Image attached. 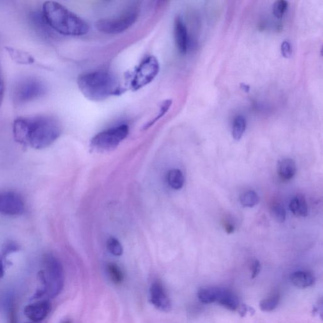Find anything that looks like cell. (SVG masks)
Wrapping results in <instances>:
<instances>
[{
	"label": "cell",
	"mask_w": 323,
	"mask_h": 323,
	"mask_svg": "<svg viewBox=\"0 0 323 323\" xmlns=\"http://www.w3.org/2000/svg\"><path fill=\"white\" fill-rule=\"evenodd\" d=\"M61 133L62 127L58 119L45 114L19 117L13 123L15 140L20 145L38 150L51 146Z\"/></svg>",
	"instance_id": "1"
},
{
	"label": "cell",
	"mask_w": 323,
	"mask_h": 323,
	"mask_svg": "<svg viewBox=\"0 0 323 323\" xmlns=\"http://www.w3.org/2000/svg\"><path fill=\"white\" fill-rule=\"evenodd\" d=\"M42 13L46 24L61 35L81 36L89 31L88 23L58 2H45Z\"/></svg>",
	"instance_id": "2"
},
{
	"label": "cell",
	"mask_w": 323,
	"mask_h": 323,
	"mask_svg": "<svg viewBox=\"0 0 323 323\" xmlns=\"http://www.w3.org/2000/svg\"><path fill=\"white\" fill-rule=\"evenodd\" d=\"M77 84L82 94L92 101H102L121 92L118 79L108 71L83 73L78 78Z\"/></svg>",
	"instance_id": "3"
},
{
	"label": "cell",
	"mask_w": 323,
	"mask_h": 323,
	"mask_svg": "<svg viewBox=\"0 0 323 323\" xmlns=\"http://www.w3.org/2000/svg\"><path fill=\"white\" fill-rule=\"evenodd\" d=\"M44 269L41 270L39 277L43 284L42 291L51 298L60 294L64 286L63 266L58 258L51 254H47L43 259Z\"/></svg>",
	"instance_id": "4"
},
{
	"label": "cell",
	"mask_w": 323,
	"mask_h": 323,
	"mask_svg": "<svg viewBox=\"0 0 323 323\" xmlns=\"http://www.w3.org/2000/svg\"><path fill=\"white\" fill-rule=\"evenodd\" d=\"M138 16V8L135 6L128 8L118 17L102 18L97 20L95 27L100 33L116 35L130 29L137 21Z\"/></svg>",
	"instance_id": "5"
},
{
	"label": "cell",
	"mask_w": 323,
	"mask_h": 323,
	"mask_svg": "<svg viewBox=\"0 0 323 323\" xmlns=\"http://www.w3.org/2000/svg\"><path fill=\"white\" fill-rule=\"evenodd\" d=\"M129 130V127L126 124L105 130L93 137L92 147L99 151L113 150L127 138Z\"/></svg>",
	"instance_id": "6"
},
{
	"label": "cell",
	"mask_w": 323,
	"mask_h": 323,
	"mask_svg": "<svg viewBox=\"0 0 323 323\" xmlns=\"http://www.w3.org/2000/svg\"><path fill=\"white\" fill-rule=\"evenodd\" d=\"M160 64L154 56L145 57L137 66L133 75L130 86L132 90L138 91L147 86L159 74Z\"/></svg>",
	"instance_id": "7"
},
{
	"label": "cell",
	"mask_w": 323,
	"mask_h": 323,
	"mask_svg": "<svg viewBox=\"0 0 323 323\" xmlns=\"http://www.w3.org/2000/svg\"><path fill=\"white\" fill-rule=\"evenodd\" d=\"M46 91V89L45 85L40 80L27 79L20 82L16 86L14 97L16 101L25 103L45 95Z\"/></svg>",
	"instance_id": "8"
},
{
	"label": "cell",
	"mask_w": 323,
	"mask_h": 323,
	"mask_svg": "<svg viewBox=\"0 0 323 323\" xmlns=\"http://www.w3.org/2000/svg\"><path fill=\"white\" fill-rule=\"evenodd\" d=\"M24 211V200L19 194L13 191L0 192V214L18 216Z\"/></svg>",
	"instance_id": "9"
},
{
	"label": "cell",
	"mask_w": 323,
	"mask_h": 323,
	"mask_svg": "<svg viewBox=\"0 0 323 323\" xmlns=\"http://www.w3.org/2000/svg\"><path fill=\"white\" fill-rule=\"evenodd\" d=\"M150 301L160 311L169 312L172 303L163 285L159 281H155L150 288Z\"/></svg>",
	"instance_id": "10"
},
{
	"label": "cell",
	"mask_w": 323,
	"mask_h": 323,
	"mask_svg": "<svg viewBox=\"0 0 323 323\" xmlns=\"http://www.w3.org/2000/svg\"><path fill=\"white\" fill-rule=\"evenodd\" d=\"M51 304L48 301H41L25 307L24 315L32 322L39 323L44 320L49 315Z\"/></svg>",
	"instance_id": "11"
},
{
	"label": "cell",
	"mask_w": 323,
	"mask_h": 323,
	"mask_svg": "<svg viewBox=\"0 0 323 323\" xmlns=\"http://www.w3.org/2000/svg\"><path fill=\"white\" fill-rule=\"evenodd\" d=\"M174 35L176 47L181 54H185L188 49L189 38L187 30L182 18L176 17L174 24Z\"/></svg>",
	"instance_id": "12"
},
{
	"label": "cell",
	"mask_w": 323,
	"mask_h": 323,
	"mask_svg": "<svg viewBox=\"0 0 323 323\" xmlns=\"http://www.w3.org/2000/svg\"><path fill=\"white\" fill-rule=\"evenodd\" d=\"M277 173L281 180L285 182L292 180L297 173V167L294 160L291 159L279 160L277 165Z\"/></svg>",
	"instance_id": "13"
},
{
	"label": "cell",
	"mask_w": 323,
	"mask_h": 323,
	"mask_svg": "<svg viewBox=\"0 0 323 323\" xmlns=\"http://www.w3.org/2000/svg\"><path fill=\"white\" fill-rule=\"evenodd\" d=\"M217 302L224 308L232 311H237L239 308L240 301L239 298L232 291L222 288Z\"/></svg>",
	"instance_id": "14"
},
{
	"label": "cell",
	"mask_w": 323,
	"mask_h": 323,
	"mask_svg": "<svg viewBox=\"0 0 323 323\" xmlns=\"http://www.w3.org/2000/svg\"><path fill=\"white\" fill-rule=\"evenodd\" d=\"M291 282L295 287L306 288L314 285L316 279L313 274L308 271H297L290 276Z\"/></svg>",
	"instance_id": "15"
},
{
	"label": "cell",
	"mask_w": 323,
	"mask_h": 323,
	"mask_svg": "<svg viewBox=\"0 0 323 323\" xmlns=\"http://www.w3.org/2000/svg\"><path fill=\"white\" fill-rule=\"evenodd\" d=\"M289 207L295 216L305 217L308 215V205L303 194H299L294 196L290 201Z\"/></svg>",
	"instance_id": "16"
},
{
	"label": "cell",
	"mask_w": 323,
	"mask_h": 323,
	"mask_svg": "<svg viewBox=\"0 0 323 323\" xmlns=\"http://www.w3.org/2000/svg\"><path fill=\"white\" fill-rule=\"evenodd\" d=\"M222 288L215 287H206L200 288L197 293L199 301L201 303L210 304L217 302Z\"/></svg>",
	"instance_id": "17"
},
{
	"label": "cell",
	"mask_w": 323,
	"mask_h": 323,
	"mask_svg": "<svg viewBox=\"0 0 323 323\" xmlns=\"http://www.w3.org/2000/svg\"><path fill=\"white\" fill-rule=\"evenodd\" d=\"M6 49L11 59L18 64L30 65L35 61L33 56L22 50L8 47H6Z\"/></svg>",
	"instance_id": "18"
},
{
	"label": "cell",
	"mask_w": 323,
	"mask_h": 323,
	"mask_svg": "<svg viewBox=\"0 0 323 323\" xmlns=\"http://www.w3.org/2000/svg\"><path fill=\"white\" fill-rule=\"evenodd\" d=\"M168 185L174 189H182L185 184V178L180 169H173L168 172L167 175Z\"/></svg>",
	"instance_id": "19"
},
{
	"label": "cell",
	"mask_w": 323,
	"mask_h": 323,
	"mask_svg": "<svg viewBox=\"0 0 323 323\" xmlns=\"http://www.w3.org/2000/svg\"><path fill=\"white\" fill-rule=\"evenodd\" d=\"M246 129V120L242 116L235 117L232 125V136L235 140H240Z\"/></svg>",
	"instance_id": "20"
},
{
	"label": "cell",
	"mask_w": 323,
	"mask_h": 323,
	"mask_svg": "<svg viewBox=\"0 0 323 323\" xmlns=\"http://www.w3.org/2000/svg\"><path fill=\"white\" fill-rule=\"evenodd\" d=\"M240 201L244 207L253 208L258 205L260 201V197L255 191L249 190L241 194L240 196Z\"/></svg>",
	"instance_id": "21"
},
{
	"label": "cell",
	"mask_w": 323,
	"mask_h": 323,
	"mask_svg": "<svg viewBox=\"0 0 323 323\" xmlns=\"http://www.w3.org/2000/svg\"><path fill=\"white\" fill-rule=\"evenodd\" d=\"M107 271L109 277L114 283L120 284L124 280V274L120 267L115 263H110L107 266Z\"/></svg>",
	"instance_id": "22"
},
{
	"label": "cell",
	"mask_w": 323,
	"mask_h": 323,
	"mask_svg": "<svg viewBox=\"0 0 323 323\" xmlns=\"http://www.w3.org/2000/svg\"><path fill=\"white\" fill-rule=\"evenodd\" d=\"M279 301H280V296L279 294L266 298L260 302V309L263 312H271L278 306Z\"/></svg>",
	"instance_id": "23"
},
{
	"label": "cell",
	"mask_w": 323,
	"mask_h": 323,
	"mask_svg": "<svg viewBox=\"0 0 323 323\" xmlns=\"http://www.w3.org/2000/svg\"><path fill=\"white\" fill-rule=\"evenodd\" d=\"M270 214L274 221L279 224H282L285 221L286 211L282 205L278 203L274 204L270 208Z\"/></svg>",
	"instance_id": "24"
},
{
	"label": "cell",
	"mask_w": 323,
	"mask_h": 323,
	"mask_svg": "<svg viewBox=\"0 0 323 323\" xmlns=\"http://www.w3.org/2000/svg\"><path fill=\"white\" fill-rule=\"evenodd\" d=\"M107 247L108 251L112 254L116 256L122 255L123 249L122 246L118 239L116 238L111 237L107 240Z\"/></svg>",
	"instance_id": "25"
},
{
	"label": "cell",
	"mask_w": 323,
	"mask_h": 323,
	"mask_svg": "<svg viewBox=\"0 0 323 323\" xmlns=\"http://www.w3.org/2000/svg\"><path fill=\"white\" fill-rule=\"evenodd\" d=\"M172 105V100H165L161 105H160V111L159 113L157 114V115L155 117V118H153V120L150 121V122L147 123V125L145 126V129L152 127L153 124H155L157 121L160 120L162 117H163L165 115V114L167 113V111H169V109H170V107Z\"/></svg>",
	"instance_id": "26"
},
{
	"label": "cell",
	"mask_w": 323,
	"mask_h": 323,
	"mask_svg": "<svg viewBox=\"0 0 323 323\" xmlns=\"http://www.w3.org/2000/svg\"><path fill=\"white\" fill-rule=\"evenodd\" d=\"M287 7V1L285 0H279V1H276L274 4V8H273V13H274L275 17L277 18H282Z\"/></svg>",
	"instance_id": "27"
},
{
	"label": "cell",
	"mask_w": 323,
	"mask_h": 323,
	"mask_svg": "<svg viewBox=\"0 0 323 323\" xmlns=\"http://www.w3.org/2000/svg\"><path fill=\"white\" fill-rule=\"evenodd\" d=\"M20 246L17 242L13 241V240H8L2 247L1 255L6 256L10 253H14V252L19 250Z\"/></svg>",
	"instance_id": "28"
},
{
	"label": "cell",
	"mask_w": 323,
	"mask_h": 323,
	"mask_svg": "<svg viewBox=\"0 0 323 323\" xmlns=\"http://www.w3.org/2000/svg\"><path fill=\"white\" fill-rule=\"evenodd\" d=\"M281 52L284 58H290L291 56H292V51L290 43L287 42V41H284L281 46Z\"/></svg>",
	"instance_id": "29"
},
{
	"label": "cell",
	"mask_w": 323,
	"mask_h": 323,
	"mask_svg": "<svg viewBox=\"0 0 323 323\" xmlns=\"http://www.w3.org/2000/svg\"><path fill=\"white\" fill-rule=\"evenodd\" d=\"M238 313H239L240 317L244 318L246 316L247 314H250V315H254L255 311L251 307L246 305V304H241L240 305L239 308L238 309Z\"/></svg>",
	"instance_id": "30"
},
{
	"label": "cell",
	"mask_w": 323,
	"mask_h": 323,
	"mask_svg": "<svg viewBox=\"0 0 323 323\" xmlns=\"http://www.w3.org/2000/svg\"><path fill=\"white\" fill-rule=\"evenodd\" d=\"M261 264L260 262L258 260H254L253 263L251 264V278H255L260 274L261 271Z\"/></svg>",
	"instance_id": "31"
},
{
	"label": "cell",
	"mask_w": 323,
	"mask_h": 323,
	"mask_svg": "<svg viewBox=\"0 0 323 323\" xmlns=\"http://www.w3.org/2000/svg\"><path fill=\"white\" fill-rule=\"evenodd\" d=\"M4 92V82L2 74L1 68H0V106H1L2 101H3Z\"/></svg>",
	"instance_id": "32"
},
{
	"label": "cell",
	"mask_w": 323,
	"mask_h": 323,
	"mask_svg": "<svg viewBox=\"0 0 323 323\" xmlns=\"http://www.w3.org/2000/svg\"><path fill=\"white\" fill-rule=\"evenodd\" d=\"M224 229H225L226 232L228 233H232L233 232V231H235L234 225L232 223V222H229L228 221H226L224 223Z\"/></svg>",
	"instance_id": "33"
},
{
	"label": "cell",
	"mask_w": 323,
	"mask_h": 323,
	"mask_svg": "<svg viewBox=\"0 0 323 323\" xmlns=\"http://www.w3.org/2000/svg\"><path fill=\"white\" fill-rule=\"evenodd\" d=\"M4 256L0 254V280L3 278L4 274Z\"/></svg>",
	"instance_id": "34"
},
{
	"label": "cell",
	"mask_w": 323,
	"mask_h": 323,
	"mask_svg": "<svg viewBox=\"0 0 323 323\" xmlns=\"http://www.w3.org/2000/svg\"><path fill=\"white\" fill-rule=\"evenodd\" d=\"M10 323H16V318L15 316L14 308H13V305L10 304Z\"/></svg>",
	"instance_id": "35"
},
{
	"label": "cell",
	"mask_w": 323,
	"mask_h": 323,
	"mask_svg": "<svg viewBox=\"0 0 323 323\" xmlns=\"http://www.w3.org/2000/svg\"><path fill=\"white\" fill-rule=\"evenodd\" d=\"M240 88L242 91L245 92H249L250 91V87L247 86L246 84L241 83L240 84Z\"/></svg>",
	"instance_id": "36"
},
{
	"label": "cell",
	"mask_w": 323,
	"mask_h": 323,
	"mask_svg": "<svg viewBox=\"0 0 323 323\" xmlns=\"http://www.w3.org/2000/svg\"><path fill=\"white\" fill-rule=\"evenodd\" d=\"M34 323V322H33V323Z\"/></svg>",
	"instance_id": "37"
},
{
	"label": "cell",
	"mask_w": 323,
	"mask_h": 323,
	"mask_svg": "<svg viewBox=\"0 0 323 323\" xmlns=\"http://www.w3.org/2000/svg\"></svg>",
	"instance_id": "38"
}]
</instances>
